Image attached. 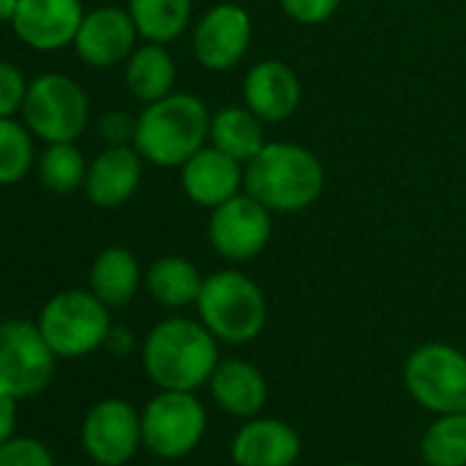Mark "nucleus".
I'll return each instance as SVG.
<instances>
[{"label": "nucleus", "instance_id": "obj_1", "mask_svg": "<svg viewBox=\"0 0 466 466\" xmlns=\"http://www.w3.org/2000/svg\"><path fill=\"white\" fill-rule=\"evenodd\" d=\"M219 340L200 319L170 316L154 324L140 343V362L159 390L198 392L219 365Z\"/></svg>", "mask_w": 466, "mask_h": 466}, {"label": "nucleus", "instance_id": "obj_2", "mask_svg": "<svg viewBox=\"0 0 466 466\" xmlns=\"http://www.w3.org/2000/svg\"><path fill=\"white\" fill-rule=\"evenodd\" d=\"M245 192L272 214H299L321 198L324 165L308 146L269 140L245 165Z\"/></svg>", "mask_w": 466, "mask_h": 466}, {"label": "nucleus", "instance_id": "obj_3", "mask_svg": "<svg viewBox=\"0 0 466 466\" xmlns=\"http://www.w3.org/2000/svg\"><path fill=\"white\" fill-rule=\"evenodd\" d=\"M211 110L189 91H173L137 113L132 146L154 167H181L208 143Z\"/></svg>", "mask_w": 466, "mask_h": 466}, {"label": "nucleus", "instance_id": "obj_4", "mask_svg": "<svg viewBox=\"0 0 466 466\" xmlns=\"http://www.w3.org/2000/svg\"><path fill=\"white\" fill-rule=\"evenodd\" d=\"M195 310L206 329L228 346L256 340L269 319L264 289L239 269H219L203 278Z\"/></svg>", "mask_w": 466, "mask_h": 466}, {"label": "nucleus", "instance_id": "obj_5", "mask_svg": "<svg viewBox=\"0 0 466 466\" xmlns=\"http://www.w3.org/2000/svg\"><path fill=\"white\" fill-rule=\"evenodd\" d=\"M36 324L58 360H80L105 349L113 319L91 289H66L47 299Z\"/></svg>", "mask_w": 466, "mask_h": 466}, {"label": "nucleus", "instance_id": "obj_6", "mask_svg": "<svg viewBox=\"0 0 466 466\" xmlns=\"http://www.w3.org/2000/svg\"><path fill=\"white\" fill-rule=\"evenodd\" d=\"M20 113L34 137L45 143H72L88 127L91 102L75 77L47 72L28 83Z\"/></svg>", "mask_w": 466, "mask_h": 466}, {"label": "nucleus", "instance_id": "obj_7", "mask_svg": "<svg viewBox=\"0 0 466 466\" xmlns=\"http://www.w3.org/2000/svg\"><path fill=\"white\" fill-rule=\"evenodd\" d=\"M143 447L162 458L178 461L189 455L206 436L208 414L198 392L159 390L140 411Z\"/></svg>", "mask_w": 466, "mask_h": 466}, {"label": "nucleus", "instance_id": "obj_8", "mask_svg": "<svg viewBox=\"0 0 466 466\" xmlns=\"http://www.w3.org/2000/svg\"><path fill=\"white\" fill-rule=\"evenodd\" d=\"M409 395L431 414L466 411V354L450 343H420L403 362Z\"/></svg>", "mask_w": 466, "mask_h": 466}, {"label": "nucleus", "instance_id": "obj_9", "mask_svg": "<svg viewBox=\"0 0 466 466\" xmlns=\"http://www.w3.org/2000/svg\"><path fill=\"white\" fill-rule=\"evenodd\" d=\"M56 360L39 324L25 319L0 321V395L25 400L45 392Z\"/></svg>", "mask_w": 466, "mask_h": 466}, {"label": "nucleus", "instance_id": "obj_10", "mask_svg": "<svg viewBox=\"0 0 466 466\" xmlns=\"http://www.w3.org/2000/svg\"><path fill=\"white\" fill-rule=\"evenodd\" d=\"M272 211L245 189L208 214V245L228 264H248L272 242Z\"/></svg>", "mask_w": 466, "mask_h": 466}, {"label": "nucleus", "instance_id": "obj_11", "mask_svg": "<svg viewBox=\"0 0 466 466\" xmlns=\"http://www.w3.org/2000/svg\"><path fill=\"white\" fill-rule=\"evenodd\" d=\"M253 42V17L245 6L222 0L192 25V56L206 72L237 69Z\"/></svg>", "mask_w": 466, "mask_h": 466}, {"label": "nucleus", "instance_id": "obj_12", "mask_svg": "<svg viewBox=\"0 0 466 466\" xmlns=\"http://www.w3.org/2000/svg\"><path fill=\"white\" fill-rule=\"evenodd\" d=\"M80 441L96 466H124L143 447L140 411L124 398H105L86 411Z\"/></svg>", "mask_w": 466, "mask_h": 466}, {"label": "nucleus", "instance_id": "obj_13", "mask_svg": "<svg viewBox=\"0 0 466 466\" xmlns=\"http://www.w3.org/2000/svg\"><path fill=\"white\" fill-rule=\"evenodd\" d=\"M83 17V0H17L12 28L25 47L58 53L75 45Z\"/></svg>", "mask_w": 466, "mask_h": 466}, {"label": "nucleus", "instance_id": "obj_14", "mask_svg": "<svg viewBox=\"0 0 466 466\" xmlns=\"http://www.w3.org/2000/svg\"><path fill=\"white\" fill-rule=\"evenodd\" d=\"M137 39L140 34L127 9L99 6L86 12L72 47L83 64L94 69H113L132 56Z\"/></svg>", "mask_w": 466, "mask_h": 466}, {"label": "nucleus", "instance_id": "obj_15", "mask_svg": "<svg viewBox=\"0 0 466 466\" xmlns=\"http://www.w3.org/2000/svg\"><path fill=\"white\" fill-rule=\"evenodd\" d=\"M242 102L269 127L289 121L302 102V83L291 64L264 58L253 64L242 80Z\"/></svg>", "mask_w": 466, "mask_h": 466}, {"label": "nucleus", "instance_id": "obj_16", "mask_svg": "<svg viewBox=\"0 0 466 466\" xmlns=\"http://www.w3.org/2000/svg\"><path fill=\"white\" fill-rule=\"evenodd\" d=\"M302 455V436L278 417H250L230 439L237 466H294Z\"/></svg>", "mask_w": 466, "mask_h": 466}, {"label": "nucleus", "instance_id": "obj_17", "mask_svg": "<svg viewBox=\"0 0 466 466\" xmlns=\"http://www.w3.org/2000/svg\"><path fill=\"white\" fill-rule=\"evenodd\" d=\"M178 170L187 200L208 211L245 189V165L211 143L195 151Z\"/></svg>", "mask_w": 466, "mask_h": 466}, {"label": "nucleus", "instance_id": "obj_18", "mask_svg": "<svg viewBox=\"0 0 466 466\" xmlns=\"http://www.w3.org/2000/svg\"><path fill=\"white\" fill-rule=\"evenodd\" d=\"M146 159L135 146H105L86 173L83 192L96 208H121L135 198L143 181Z\"/></svg>", "mask_w": 466, "mask_h": 466}, {"label": "nucleus", "instance_id": "obj_19", "mask_svg": "<svg viewBox=\"0 0 466 466\" xmlns=\"http://www.w3.org/2000/svg\"><path fill=\"white\" fill-rule=\"evenodd\" d=\"M206 387L217 409L237 420L258 417L269 400V384L261 368L239 357L219 360Z\"/></svg>", "mask_w": 466, "mask_h": 466}, {"label": "nucleus", "instance_id": "obj_20", "mask_svg": "<svg viewBox=\"0 0 466 466\" xmlns=\"http://www.w3.org/2000/svg\"><path fill=\"white\" fill-rule=\"evenodd\" d=\"M176 80H178V69L167 45L143 42L124 61V86L143 105H151L173 94Z\"/></svg>", "mask_w": 466, "mask_h": 466}, {"label": "nucleus", "instance_id": "obj_21", "mask_svg": "<svg viewBox=\"0 0 466 466\" xmlns=\"http://www.w3.org/2000/svg\"><path fill=\"white\" fill-rule=\"evenodd\" d=\"M208 143L228 157L248 165L269 140L267 124L242 102V105H225L211 113L208 124Z\"/></svg>", "mask_w": 466, "mask_h": 466}, {"label": "nucleus", "instance_id": "obj_22", "mask_svg": "<svg viewBox=\"0 0 466 466\" xmlns=\"http://www.w3.org/2000/svg\"><path fill=\"white\" fill-rule=\"evenodd\" d=\"M143 286V269L127 248L102 250L88 272V289L110 308H127Z\"/></svg>", "mask_w": 466, "mask_h": 466}, {"label": "nucleus", "instance_id": "obj_23", "mask_svg": "<svg viewBox=\"0 0 466 466\" xmlns=\"http://www.w3.org/2000/svg\"><path fill=\"white\" fill-rule=\"evenodd\" d=\"M143 286L157 305L167 310H181L198 302L203 275L184 256H162L148 264L143 275Z\"/></svg>", "mask_w": 466, "mask_h": 466}, {"label": "nucleus", "instance_id": "obj_24", "mask_svg": "<svg viewBox=\"0 0 466 466\" xmlns=\"http://www.w3.org/2000/svg\"><path fill=\"white\" fill-rule=\"evenodd\" d=\"M124 9L143 42L170 45L192 25V0H127Z\"/></svg>", "mask_w": 466, "mask_h": 466}, {"label": "nucleus", "instance_id": "obj_25", "mask_svg": "<svg viewBox=\"0 0 466 466\" xmlns=\"http://www.w3.org/2000/svg\"><path fill=\"white\" fill-rule=\"evenodd\" d=\"M425 466H466V411L436 414L420 439Z\"/></svg>", "mask_w": 466, "mask_h": 466}, {"label": "nucleus", "instance_id": "obj_26", "mask_svg": "<svg viewBox=\"0 0 466 466\" xmlns=\"http://www.w3.org/2000/svg\"><path fill=\"white\" fill-rule=\"evenodd\" d=\"M88 173L86 154L80 151L77 140L72 143H47L39 157V178L56 195H72L83 189Z\"/></svg>", "mask_w": 466, "mask_h": 466}, {"label": "nucleus", "instance_id": "obj_27", "mask_svg": "<svg viewBox=\"0 0 466 466\" xmlns=\"http://www.w3.org/2000/svg\"><path fill=\"white\" fill-rule=\"evenodd\" d=\"M34 162V132L15 118H0V187L20 184L31 173Z\"/></svg>", "mask_w": 466, "mask_h": 466}, {"label": "nucleus", "instance_id": "obj_28", "mask_svg": "<svg viewBox=\"0 0 466 466\" xmlns=\"http://www.w3.org/2000/svg\"><path fill=\"white\" fill-rule=\"evenodd\" d=\"M0 466H56V455L42 439L15 433L0 444Z\"/></svg>", "mask_w": 466, "mask_h": 466}, {"label": "nucleus", "instance_id": "obj_29", "mask_svg": "<svg viewBox=\"0 0 466 466\" xmlns=\"http://www.w3.org/2000/svg\"><path fill=\"white\" fill-rule=\"evenodd\" d=\"M25 91L28 80L23 72L9 61H0V118H15V113L23 110Z\"/></svg>", "mask_w": 466, "mask_h": 466}, {"label": "nucleus", "instance_id": "obj_30", "mask_svg": "<svg viewBox=\"0 0 466 466\" xmlns=\"http://www.w3.org/2000/svg\"><path fill=\"white\" fill-rule=\"evenodd\" d=\"M283 15L297 25H321L332 20L343 0H278Z\"/></svg>", "mask_w": 466, "mask_h": 466}, {"label": "nucleus", "instance_id": "obj_31", "mask_svg": "<svg viewBox=\"0 0 466 466\" xmlns=\"http://www.w3.org/2000/svg\"><path fill=\"white\" fill-rule=\"evenodd\" d=\"M135 127H137V116H129L124 110H107L96 121V132L107 146H132Z\"/></svg>", "mask_w": 466, "mask_h": 466}, {"label": "nucleus", "instance_id": "obj_32", "mask_svg": "<svg viewBox=\"0 0 466 466\" xmlns=\"http://www.w3.org/2000/svg\"><path fill=\"white\" fill-rule=\"evenodd\" d=\"M135 346H137V340H135V335H132L129 327H121V324H113V327H110L107 340H105V349H107L110 354L127 357V354L135 351Z\"/></svg>", "mask_w": 466, "mask_h": 466}, {"label": "nucleus", "instance_id": "obj_33", "mask_svg": "<svg viewBox=\"0 0 466 466\" xmlns=\"http://www.w3.org/2000/svg\"><path fill=\"white\" fill-rule=\"evenodd\" d=\"M17 403L20 400L0 395V444L9 441L17 431Z\"/></svg>", "mask_w": 466, "mask_h": 466}, {"label": "nucleus", "instance_id": "obj_34", "mask_svg": "<svg viewBox=\"0 0 466 466\" xmlns=\"http://www.w3.org/2000/svg\"><path fill=\"white\" fill-rule=\"evenodd\" d=\"M17 0H0V23H12Z\"/></svg>", "mask_w": 466, "mask_h": 466}, {"label": "nucleus", "instance_id": "obj_35", "mask_svg": "<svg viewBox=\"0 0 466 466\" xmlns=\"http://www.w3.org/2000/svg\"><path fill=\"white\" fill-rule=\"evenodd\" d=\"M340 466H365V463H340Z\"/></svg>", "mask_w": 466, "mask_h": 466}, {"label": "nucleus", "instance_id": "obj_36", "mask_svg": "<svg viewBox=\"0 0 466 466\" xmlns=\"http://www.w3.org/2000/svg\"><path fill=\"white\" fill-rule=\"evenodd\" d=\"M154 466H159V463H154Z\"/></svg>", "mask_w": 466, "mask_h": 466}]
</instances>
